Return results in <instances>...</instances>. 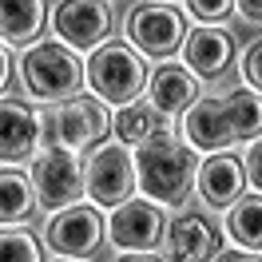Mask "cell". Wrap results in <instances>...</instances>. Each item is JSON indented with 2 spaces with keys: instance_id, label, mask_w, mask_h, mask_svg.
I'll return each instance as SVG.
<instances>
[{
  "instance_id": "25",
  "label": "cell",
  "mask_w": 262,
  "mask_h": 262,
  "mask_svg": "<svg viewBox=\"0 0 262 262\" xmlns=\"http://www.w3.org/2000/svg\"><path fill=\"white\" fill-rule=\"evenodd\" d=\"M243 80L250 83L254 92H262V40H254V44L243 52Z\"/></svg>"
},
{
  "instance_id": "13",
  "label": "cell",
  "mask_w": 262,
  "mask_h": 262,
  "mask_svg": "<svg viewBox=\"0 0 262 262\" xmlns=\"http://www.w3.org/2000/svg\"><path fill=\"white\" fill-rule=\"evenodd\" d=\"M183 60L195 76H223L234 60V36L214 24H199L183 40Z\"/></svg>"
},
{
  "instance_id": "8",
  "label": "cell",
  "mask_w": 262,
  "mask_h": 262,
  "mask_svg": "<svg viewBox=\"0 0 262 262\" xmlns=\"http://www.w3.org/2000/svg\"><path fill=\"white\" fill-rule=\"evenodd\" d=\"M32 191H36V203L48 207V211H60V207H68V203H80V195H83V167L76 163V151L52 147V151H44V155H36Z\"/></svg>"
},
{
  "instance_id": "28",
  "label": "cell",
  "mask_w": 262,
  "mask_h": 262,
  "mask_svg": "<svg viewBox=\"0 0 262 262\" xmlns=\"http://www.w3.org/2000/svg\"><path fill=\"white\" fill-rule=\"evenodd\" d=\"M8 80H12V56H8V44L0 40V92L8 88Z\"/></svg>"
},
{
  "instance_id": "17",
  "label": "cell",
  "mask_w": 262,
  "mask_h": 262,
  "mask_svg": "<svg viewBox=\"0 0 262 262\" xmlns=\"http://www.w3.org/2000/svg\"><path fill=\"white\" fill-rule=\"evenodd\" d=\"M214 250V230L195 219V214H179L167 223V258H211Z\"/></svg>"
},
{
  "instance_id": "14",
  "label": "cell",
  "mask_w": 262,
  "mask_h": 262,
  "mask_svg": "<svg viewBox=\"0 0 262 262\" xmlns=\"http://www.w3.org/2000/svg\"><path fill=\"white\" fill-rule=\"evenodd\" d=\"M195 183H199V195H203L207 207H223V211H227L230 203L243 195V187H246L243 159H234V155H227V151H219V155H211L207 163L199 167Z\"/></svg>"
},
{
  "instance_id": "21",
  "label": "cell",
  "mask_w": 262,
  "mask_h": 262,
  "mask_svg": "<svg viewBox=\"0 0 262 262\" xmlns=\"http://www.w3.org/2000/svg\"><path fill=\"white\" fill-rule=\"evenodd\" d=\"M227 230H230L234 243L262 250V195H238L234 199L230 214H227Z\"/></svg>"
},
{
  "instance_id": "2",
  "label": "cell",
  "mask_w": 262,
  "mask_h": 262,
  "mask_svg": "<svg viewBox=\"0 0 262 262\" xmlns=\"http://www.w3.org/2000/svg\"><path fill=\"white\" fill-rule=\"evenodd\" d=\"M20 80L36 99H68L80 92L83 68L76 48H68L64 40H36L20 56Z\"/></svg>"
},
{
  "instance_id": "10",
  "label": "cell",
  "mask_w": 262,
  "mask_h": 262,
  "mask_svg": "<svg viewBox=\"0 0 262 262\" xmlns=\"http://www.w3.org/2000/svg\"><path fill=\"white\" fill-rule=\"evenodd\" d=\"M107 238L115 250H151L163 238V211L151 199H123L107 219Z\"/></svg>"
},
{
  "instance_id": "19",
  "label": "cell",
  "mask_w": 262,
  "mask_h": 262,
  "mask_svg": "<svg viewBox=\"0 0 262 262\" xmlns=\"http://www.w3.org/2000/svg\"><path fill=\"white\" fill-rule=\"evenodd\" d=\"M223 107H227L234 139H254V135H262V92L234 88V92L223 96Z\"/></svg>"
},
{
  "instance_id": "6",
  "label": "cell",
  "mask_w": 262,
  "mask_h": 262,
  "mask_svg": "<svg viewBox=\"0 0 262 262\" xmlns=\"http://www.w3.org/2000/svg\"><path fill=\"white\" fill-rule=\"evenodd\" d=\"M52 32L76 52H96L112 36V4L107 0H60L52 8Z\"/></svg>"
},
{
  "instance_id": "7",
  "label": "cell",
  "mask_w": 262,
  "mask_h": 262,
  "mask_svg": "<svg viewBox=\"0 0 262 262\" xmlns=\"http://www.w3.org/2000/svg\"><path fill=\"white\" fill-rule=\"evenodd\" d=\"M107 234V223L99 207L92 203H68L48 219V246L56 250V258H83L99 246V238Z\"/></svg>"
},
{
  "instance_id": "16",
  "label": "cell",
  "mask_w": 262,
  "mask_h": 262,
  "mask_svg": "<svg viewBox=\"0 0 262 262\" xmlns=\"http://www.w3.org/2000/svg\"><path fill=\"white\" fill-rule=\"evenodd\" d=\"M115 135L127 143V147H139V143H147V139H155V135H163L167 127V115L155 107V103H139V99H131V103H123L119 112H115L112 119Z\"/></svg>"
},
{
  "instance_id": "1",
  "label": "cell",
  "mask_w": 262,
  "mask_h": 262,
  "mask_svg": "<svg viewBox=\"0 0 262 262\" xmlns=\"http://www.w3.org/2000/svg\"><path fill=\"white\" fill-rule=\"evenodd\" d=\"M195 187V155L187 143L171 139V131L135 147V191H143L159 207H183Z\"/></svg>"
},
{
  "instance_id": "26",
  "label": "cell",
  "mask_w": 262,
  "mask_h": 262,
  "mask_svg": "<svg viewBox=\"0 0 262 262\" xmlns=\"http://www.w3.org/2000/svg\"><path fill=\"white\" fill-rule=\"evenodd\" d=\"M211 258H230V262H254L258 258V254H254V246H230V250H219V246H214L211 250Z\"/></svg>"
},
{
  "instance_id": "11",
  "label": "cell",
  "mask_w": 262,
  "mask_h": 262,
  "mask_svg": "<svg viewBox=\"0 0 262 262\" xmlns=\"http://www.w3.org/2000/svg\"><path fill=\"white\" fill-rule=\"evenodd\" d=\"M183 139L199 151H227L234 143L227 107L214 96H195L183 107Z\"/></svg>"
},
{
  "instance_id": "4",
  "label": "cell",
  "mask_w": 262,
  "mask_h": 262,
  "mask_svg": "<svg viewBox=\"0 0 262 262\" xmlns=\"http://www.w3.org/2000/svg\"><path fill=\"white\" fill-rule=\"evenodd\" d=\"M131 191H135V155L123 139H112V143L99 139L83 163V195L96 207H115L131 199Z\"/></svg>"
},
{
  "instance_id": "20",
  "label": "cell",
  "mask_w": 262,
  "mask_h": 262,
  "mask_svg": "<svg viewBox=\"0 0 262 262\" xmlns=\"http://www.w3.org/2000/svg\"><path fill=\"white\" fill-rule=\"evenodd\" d=\"M36 207V191H32V175L20 171H0V223H24Z\"/></svg>"
},
{
  "instance_id": "27",
  "label": "cell",
  "mask_w": 262,
  "mask_h": 262,
  "mask_svg": "<svg viewBox=\"0 0 262 262\" xmlns=\"http://www.w3.org/2000/svg\"><path fill=\"white\" fill-rule=\"evenodd\" d=\"M234 8H238V16L250 20V24L262 20V0H234Z\"/></svg>"
},
{
  "instance_id": "9",
  "label": "cell",
  "mask_w": 262,
  "mask_h": 262,
  "mask_svg": "<svg viewBox=\"0 0 262 262\" xmlns=\"http://www.w3.org/2000/svg\"><path fill=\"white\" fill-rule=\"evenodd\" d=\"M107 127H112V115L99 96H68L52 115V135L68 151H83L99 143Z\"/></svg>"
},
{
  "instance_id": "15",
  "label": "cell",
  "mask_w": 262,
  "mask_h": 262,
  "mask_svg": "<svg viewBox=\"0 0 262 262\" xmlns=\"http://www.w3.org/2000/svg\"><path fill=\"white\" fill-rule=\"evenodd\" d=\"M147 96L163 115H175L199 96V76L183 64H159L151 72V92Z\"/></svg>"
},
{
  "instance_id": "23",
  "label": "cell",
  "mask_w": 262,
  "mask_h": 262,
  "mask_svg": "<svg viewBox=\"0 0 262 262\" xmlns=\"http://www.w3.org/2000/svg\"><path fill=\"white\" fill-rule=\"evenodd\" d=\"M187 4V12L203 24H214V20H227L234 12V0H183Z\"/></svg>"
},
{
  "instance_id": "12",
  "label": "cell",
  "mask_w": 262,
  "mask_h": 262,
  "mask_svg": "<svg viewBox=\"0 0 262 262\" xmlns=\"http://www.w3.org/2000/svg\"><path fill=\"white\" fill-rule=\"evenodd\" d=\"M40 115L24 99H0V159L4 163H24L36 155L40 143Z\"/></svg>"
},
{
  "instance_id": "5",
  "label": "cell",
  "mask_w": 262,
  "mask_h": 262,
  "mask_svg": "<svg viewBox=\"0 0 262 262\" xmlns=\"http://www.w3.org/2000/svg\"><path fill=\"white\" fill-rule=\"evenodd\" d=\"M127 44L139 48L143 56H155V60H167L183 48L187 40V24H183V12L171 8L167 0H151V4H139L127 12Z\"/></svg>"
},
{
  "instance_id": "3",
  "label": "cell",
  "mask_w": 262,
  "mask_h": 262,
  "mask_svg": "<svg viewBox=\"0 0 262 262\" xmlns=\"http://www.w3.org/2000/svg\"><path fill=\"white\" fill-rule=\"evenodd\" d=\"M83 76H88L92 92H96L103 103L123 107L131 99H139L143 83H147V64H143L139 48H131V44H99V48L88 56Z\"/></svg>"
},
{
  "instance_id": "22",
  "label": "cell",
  "mask_w": 262,
  "mask_h": 262,
  "mask_svg": "<svg viewBox=\"0 0 262 262\" xmlns=\"http://www.w3.org/2000/svg\"><path fill=\"white\" fill-rule=\"evenodd\" d=\"M40 246L24 230H0V262H36Z\"/></svg>"
},
{
  "instance_id": "24",
  "label": "cell",
  "mask_w": 262,
  "mask_h": 262,
  "mask_svg": "<svg viewBox=\"0 0 262 262\" xmlns=\"http://www.w3.org/2000/svg\"><path fill=\"white\" fill-rule=\"evenodd\" d=\"M243 171H246V183H250L254 191H262V135L250 139V147H246V155H243Z\"/></svg>"
},
{
  "instance_id": "18",
  "label": "cell",
  "mask_w": 262,
  "mask_h": 262,
  "mask_svg": "<svg viewBox=\"0 0 262 262\" xmlns=\"http://www.w3.org/2000/svg\"><path fill=\"white\" fill-rule=\"evenodd\" d=\"M44 28V0H0V40L32 44Z\"/></svg>"
}]
</instances>
